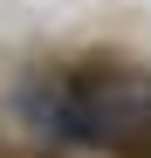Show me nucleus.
<instances>
[{
  "instance_id": "1",
  "label": "nucleus",
  "mask_w": 151,
  "mask_h": 158,
  "mask_svg": "<svg viewBox=\"0 0 151 158\" xmlns=\"http://www.w3.org/2000/svg\"><path fill=\"white\" fill-rule=\"evenodd\" d=\"M21 117L48 144H144L151 138V76H41L21 89Z\"/></svg>"
}]
</instances>
